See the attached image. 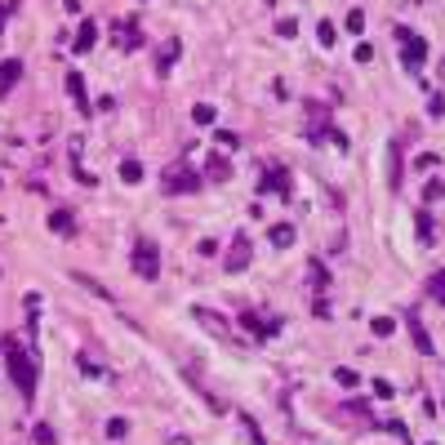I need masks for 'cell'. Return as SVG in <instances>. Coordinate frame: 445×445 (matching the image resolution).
Masks as SVG:
<instances>
[{"label": "cell", "mask_w": 445, "mask_h": 445, "mask_svg": "<svg viewBox=\"0 0 445 445\" xmlns=\"http://www.w3.org/2000/svg\"><path fill=\"white\" fill-rule=\"evenodd\" d=\"M210 178H219V183H223V178H232V165H227V156H214V160H210Z\"/></svg>", "instance_id": "cell-19"}, {"label": "cell", "mask_w": 445, "mask_h": 445, "mask_svg": "<svg viewBox=\"0 0 445 445\" xmlns=\"http://www.w3.org/2000/svg\"><path fill=\"white\" fill-rule=\"evenodd\" d=\"M276 32H281V36H294V32H299V23H294V18H281Z\"/></svg>", "instance_id": "cell-29"}, {"label": "cell", "mask_w": 445, "mask_h": 445, "mask_svg": "<svg viewBox=\"0 0 445 445\" xmlns=\"http://www.w3.org/2000/svg\"><path fill=\"white\" fill-rule=\"evenodd\" d=\"M5 14H9V9H0V27H5V23H9V18H5Z\"/></svg>", "instance_id": "cell-32"}, {"label": "cell", "mask_w": 445, "mask_h": 445, "mask_svg": "<svg viewBox=\"0 0 445 445\" xmlns=\"http://www.w3.org/2000/svg\"><path fill=\"white\" fill-rule=\"evenodd\" d=\"M347 32H365V14H361V9H352V14H347Z\"/></svg>", "instance_id": "cell-25"}, {"label": "cell", "mask_w": 445, "mask_h": 445, "mask_svg": "<svg viewBox=\"0 0 445 445\" xmlns=\"http://www.w3.org/2000/svg\"><path fill=\"white\" fill-rule=\"evenodd\" d=\"M76 365H80V370H85V374H89V378H102V370H98V365H94V361H89V356H76Z\"/></svg>", "instance_id": "cell-27"}, {"label": "cell", "mask_w": 445, "mask_h": 445, "mask_svg": "<svg viewBox=\"0 0 445 445\" xmlns=\"http://www.w3.org/2000/svg\"><path fill=\"white\" fill-rule=\"evenodd\" d=\"M396 41L405 45V54H401V58H405V67H410V72H419V67H423V58H428V45H423L419 36L410 32V27H396Z\"/></svg>", "instance_id": "cell-3"}, {"label": "cell", "mask_w": 445, "mask_h": 445, "mask_svg": "<svg viewBox=\"0 0 445 445\" xmlns=\"http://www.w3.org/2000/svg\"><path fill=\"white\" fill-rule=\"evenodd\" d=\"M263 192H276V196H290V169L285 165H272L263 174Z\"/></svg>", "instance_id": "cell-8"}, {"label": "cell", "mask_w": 445, "mask_h": 445, "mask_svg": "<svg viewBox=\"0 0 445 445\" xmlns=\"http://www.w3.org/2000/svg\"><path fill=\"white\" fill-rule=\"evenodd\" d=\"M94 41H98V27H94V18H85L80 32H76V54H89Z\"/></svg>", "instance_id": "cell-9"}, {"label": "cell", "mask_w": 445, "mask_h": 445, "mask_svg": "<svg viewBox=\"0 0 445 445\" xmlns=\"http://www.w3.org/2000/svg\"><path fill=\"white\" fill-rule=\"evenodd\" d=\"M192 316L201 321V325L210 329V334H219V338H227V321H223V316H214V312H205V307H196Z\"/></svg>", "instance_id": "cell-12"}, {"label": "cell", "mask_w": 445, "mask_h": 445, "mask_svg": "<svg viewBox=\"0 0 445 445\" xmlns=\"http://www.w3.org/2000/svg\"><path fill=\"white\" fill-rule=\"evenodd\" d=\"M414 223H419V241H423V245H432V241H437V227H432V219H428L423 210H419V219H414Z\"/></svg>", "instance_id": "cell-17"}, {"label": "cell", "mask_w": 445, "mask_h": 445, "mask_svg": "<svg viewBox=\"0 0 445 445\" xmlns=\"http://www.w3.org/2000/svg\"><path fill=\"white\" fill-rule=\"evenodd\" d=\"M405 325H410V338H414V347H419L423 356H437V343H432V338H428V329H423L419 307H410V312H405Z\"/></svg>", "instance_id": "cell-5"}, {"label": "cell", "mask_w": 445, "mask_h": 445, "mask_svg": "<svg viewBox=\"0 0 445 445\" xmlns=\"http://www.w3.org/2000/svg\"><path fill=\"white\" fill-rule=\"evenodd\" d=\"M441 196H445V183H441V178H432V183L423 187V201H441Z\"/></svg>", "instance_id": "cell-23"}, {"label": "cell", "mask_w": 445, "mask_h": 445, "mask_svg": "<svg viewBox=\"0 0 445 445\" xmlns=\"http://www.w3.org/2000/svg\"><path fill=\"white\" fill-rule=\"evenodd\" d=\"M125 432H129L125 419H111V423H107V437H125Z\"/></svg>", "instance_id": "cell-28"}, {"label": "cell", "mask_w": 445, "mask_h": 445, "mask_svg": "<svg viewBox=\"0 0 445 445\" xmlns=\"http://www.w3.org/2000/svg\"><path fill=\"white\" fill-rule=\"evenodd\" d=\"M370 329H374L378 338H387V334L396 329V321H392V316H374V325H370Z\"/></svg>", "instance_id": "cell-22"}, {"label": "cell", "mask_w": 445, "mask_h": 445, "mask_svg": "<svg viewBox=\"0 0 445 445\" xmlns=\"http://www.w3.org/2000/svg\"><path fill=\"white\" fill-rule=\"evenodd\" d=\"M272 245H281V250H285V245H294V227H290V223H276V227H272Z\"/></svg>", "instance_id": "cell-16"}, {"label": "cell", "mask_w": 445, "mask_h": 445, "mask_svg": "<svg viewBox=\"0 0 445 445\" xmlns=\"http://www.w3.org/2000/svg\"><path fill=\"white\" fill-rule=\"evenodd\" d=\"M316 41H321V45H334V23H321V27H316Z\"/></svg>", "instance_id": "cell-26"}, {"label": "cell", "mask_w": 445, "mask_h": 445, "mask_svg": "<svg viewBox=\"0 0 445 445\" xmlns=\"http://www.w3.org/2000/svg\"><path fill=\"white\" fill-rule=\"evenodd\" d=\"M428 294L437 299V303H445V272H437V276L428 281Z\"/></svg>", "instance_id": "cell-20"}, {"label": "cell", "mask_w": 445, "mask_h": 445, "mask_svg": "<svg viewBox=\"0 0 445 445\" xmlns=\"http://www.w3.org/2000/svg\"><path fill=\"white\" fill-rule=\"evenodd\" d=\"M165 192L169 196H178V192H201V174L196 169H187V165H174V169H165Z\"/></svg>", "instance_id": "cell-2"}, {"label": "cell", "mask_w": 445, "mask_h": 445, "mask_svg": "<svg viewBox=\"0 0 445 445\" xmlns=\"http://www.w3.org/2000/svg\"><path fill=\"white\" fill-rule=\"evenodd\" d=\"M67 94L76 98V107H80L85 116H89V111H94V107H89V94H85V80H80V76H76V72L67 76Z\"/></svg>", "instance_id": "cell-11"}, {"label": "cell", "mask_w": 445, "mask_h": 445, "mask_svg": "<svg viewBox=\"0 0 445 445\" xmlns=\"http://www.w3.org/2000/svg\"><path fill=\"white\" fill-rule=\"evenodd\" d=\"M32 437H36V445H58V441H54V428H50V423H36Z\"/></svg>", "instance_id": "cell-21"}, {"label": "cell", "mask_w": 445, "mask_h": 445, "mask_svg": "<svg viewBox=\"0 0 445 445\" xmlns=\"http://www.w3.org/2000/svg\"><path fill=\"white\" fill-rule=\"evenodd\" d=\"M250 250H254V245H250V236H236V241H232V254H227V272H245V268H250Z\"/></svg>", "instance_id": "cell-6"}, {"label": "cell", "mask_w": 445, "mask_h": 445, "mask_svg": "<svg viewBox=\"0 0 445 445\" xmlns=\"http://www.w3.org/2000/svg\"><path fill=\"white\" fill-rule=\"evenodd\" d=\"M50 227H54L58 236H72V214H67V210H54V214H50Z\"/></svg>", "instance_id": "cell-14"}, {"label": "cell", "mask_w": 445, "mask_h": 445, "mask_svg": "<svg viewBox=\"0 0 445 445\" xmlns=\"http://www.w3.org/2000/svg\"><path fill=\"white\" fill-rule=\"evenodd\" d=\"M0 352H5V365H9V378L18 383V392L32 401L36 396V365H32V356L23 352V343L18 338H0Z\"/></svg>", "instance_id": "cell-1"}, {"label": "cell", "mask_w": 445, "mask_h": 445, "mask_svg": "<svg viewBox=\"0 0 445 445\" xmlns=\"http://www.w3.org/2000/svg\"><path fill=\"white\" fill-rule=\"evenodd\" d=\"M192 120H196V125H214V120H219V111H214L210 102H196V107H192Z\"/></svg>", "instance_id": "cell-15"}, {"label": "cell", "mask_w": 445, "mask_h": 445, "mask_svg": "<svg viewBox=\"0 0 445 445\" xmlns=\"http://www.w3.org/2000/svg\"><path fill=\"white\" fill-rule=\"evenodd\" d=\"M241 325H245V329H250V334L263 343V338H272V334L281 329V321H263L259 312H245V316H241Z\"/></svg>", "instance_id": "cell-7"}, {"label": "cell", "mask_w": 445, "mask_h": 445, "mask_svg": "<svg viewBox=\"0 0 445 445\" xmlns=\"http://www.w3.org/2000/svg\"><path fill=\"white\" fill-rule=\"evenodd\" d=\"M174 58H178V41H165V50H160V54H156V72H160V76H165L169 67H174Z\"/></svg>", "instance_id": "cell-13"}, {"label": "cell", "mask_w": 445, "mask_h": 445, "mask_svg": "<svg viewBox=\"0 0 445 445\" xmlns=\"http://www.w3.org/2000/svg\"><path fill=\"white\" fill-rule=\"evenodd\" d=\"M120 178H125V183H143V165H138V160H125V165H120Z\"/></svg>", "instance_id": "cell-18"}, {"label": "cell", "mask_w": 445, "mask_h": 445, "mask_svg": "<svg viewBox=\"0 0 445 445\" xmlns=\"http://www.w3.org/2000/svg\"><path fill=\"white\" fill-rule=\"evenodd\" d=\"M334 378H338L343 387H356V383H361V374H356V370H347V365H343V370H334Z\"/></svg>", "instance_id": "cell-24"}, {"label": "cell", "mask_w": 445, "mask_h": 445, "mask_svg": "<svg viewBox=\"0 0 445 445\" xmlns=\"http://www.w3.org/2000/svg\"><path fill=\"white\" fill-rule=\"evenodd\" d=\"M134 272H138V276H147V281L160 276V254H156V245H151V241H138L134 245Z\"/></svg>", "instance_id": "cell-4"}, {"label": "cell", "mask_w": 445, "mask_h": 445, "mask_svg": "<svg viewBox=\"0 0 445 445\" xmlns=\"http://www.w3.org/2000/svg\"><path fill=\"white\" fill-rule=\"evenodd\" d=\"M18 76H23V63L18 58H9V63H0V94H9L18 85Z\"/></svg>", "instance_id": "cell-10"}, {"label": "cell", "mask_w": 445, "mask_h": 445, "mask_svg": "<svg viewBox=\"0 0 445 445\" xmlns=\"http://www.w3.org/2000/svg\"><path fill=\"white\" fill-rule=\"evenodd\" d=\"M428 107H432V116H445V98H441V94H432Z\"/></svg>", "instance_id": "cell-31"}, {"label": "cell", "mask_w": 445, "mask_h": 445, "mask_svg": "<svg viewBox=\"0 0 445 445\" xmlns=\"http://www.w3.org/2000/svg\"><path fill=\"white\" fill-rule=\"evenodd\" d=\"M374 396H383V401H387V396H392V383H387V378H374Z\"/></svg>", "instance_id": "cell-30"}]
</instances>
